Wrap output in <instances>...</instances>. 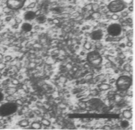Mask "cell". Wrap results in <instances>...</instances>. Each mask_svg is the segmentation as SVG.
Here are the masks:
<instances>
[{"label":"cell","mask_w":135,"mask_h":130,"mask_svg":"<svg viewBox=\"0 0 135 130\" xmlns=\"http://www.w3.org/2000/svg\"><path fill=\"white\" fill-rule=\"evenodd\" d=\"M15 103L18 106H22L24 105V102H23L21 98H17Z\"/></svg>","instance_id":"cell-16"},{"label":"cell","mask_w":135,"mask_h":130,"mask_svg":"<svg viewBox=\"0 0 135 130\" xmlns=\"http://www.w3.org/2000/svg\"><path fill=\"white\" fill-rule=\"evenodd\" d=\"M32 28V25L28 22L24 23H23L21 26V29L22 30L26 33L31 31Z\"/></svg>","instance_id":"cell-9"},{"label":"cell","mask_w":135,"mask_h":130,"mask_svg":"<svg viewBox=\"0 0 135 130\" xmlns=\"http://www.w3.org/2000/svg\"><path fill=\"white\" fill-rule=\"evenodd\" d=\"M17 87L13 85L12 86H8L5 90V92L7 95H14L17 92Z\"/></svg>","instance_id":"cell-7"},{"label":"cell","mask_w":135,"mask_h":130,"mask_svg":"<svg viewBox=\"0 0 135 130\" xmlns=\"http://www.w3.org/2000/svg\"><path fill=\"white\" fill-rule=\"evenodd\" d=\"M111 18L114 20H118L119 19V16L117 14L114 13V14L112 15V16H111Z\"/></svg>","instance_id":"cell-23"},{"label":"cell","mask_w":135,"mask_h":130,"mask_svg":"<svg viewBox=\"0 0 135 130\" xmlns=\"http://www.w3.org/2000/svg\"><path fill=\"white\" fill-rule=\"evenodd\" d=\"M33 112L35 115L39 116L42 114V111L39 109H35L33 111Z\"/></svg>","instance_id":"cell-20"},{"label":"cell","mask_w":135,"mask_h":130,"mask_svg":"<svg viewBox=\"0 0 135 130\" xmlns=\"http://www.w3.org/2000/svg\"><path fill=\"white\" fill-rule=\"evenodd\" d=\"M30 128L33 129H40L43 127L42 125L41 124L40 122L39 121H34L30 123Z\"/></svg>","instance_id":"cell-10"},{"label":"cell","mask_w":135,"mask_h":130,"mask_svg":"<svg viewBox=\"0 0 135 130\" xmlns=\"http://www.w3.org/2000/svg\"><path fill=\"white\" fill-rule=\"evenodd\" d=\"M126 4L123 0H114L109 3L107 8L112 13L121 12L126 7Z\"/></svg>","instance_id":"cell-1"},{"label":"cell","mask_w":135,"mask_h":130,"mask_svg":"<svg viewBox=\"0 0 135 130\" xmlns=\"http://www.w3.org/2000/svg\"><path fill=\"white\" fill-rule=\"evenodd\" d=\"M16 22L18 23H21V22H22V20L21 18H17L16 19Z\"/></svg>","instance_id":"cell-28"},{"label":"cell","mask_w":135,"mask_h":130,"mask_svg":"<svg viewBox=\"0 0 135 130\" xmlns=\"http://www.w3.org/2000/svg\"><path fill=\"white\" fill-rule=\"evenodd\" d=\"M122 28L118 23H112L108 26L107 29L108 34L113 37H117L121 34Z\"/></svg>","instance_id":"cell-3"},{"label":"cell","mask_w":135,"mask_h":130,"mask_svg":"<svg viewBox=\"0 0 135 130\" xmlns=\"http://www.w3.org/2000/svg\"><path fill=\"white\" fill-rule=\"evenodd\" d=\"M36 3L33 2L31 3L28 6H27V8L30 9H34L35 7Z\"/></svg>","instance_id":"cell-22"},{"label":"cell","mask_w":135,"mask_h":130,"mask_svg":"<svg viewBox=\"0 0 135 130\" xmlns=\"http://www.w3.org/2000/svg\"><path fill=\"white\" fill-rule=\"evenodd\" d=\"M4 59V56L2 54L0 53V62L3 61V60Z\"/></svg>","instance_id":"cell-26"},{"label":"cell","mask_w":135,"mask_h":130,"mask_svg":"<svg viewBox=\"0 0 135 130\" xmlns=\"http://www.w3.org/2000/svg\"><path fill=\"white\" fill-rule=\"evenodd\" d=\"M2 74L1 73V71H0V79L2 78Z\"/></svg>","instance_id":"cell-32"},{"label":"cell","mask_w":135,"mask_h":130,"mask_svg":"<svg viewBox=\"0 0 135 130\" xmlns=\"http://www.w3.org/2000/svg\"><path fill=\"white\" fill-rule=\"evenodd\" d=\"M13 59V58L11 55H6L4 57V59L5 60V63L11 62Z\"/></svg>","instance_id":"cell-18"},{"label":"cell","mask_w":135,"mask_h":130,"mask_svg":"<svg viewBox=\"0 0 135 130\" xmlns=\"http://www.w3.org/2000/svg\"><path fill=\"white\" fill-rule=\"evenodd\" d=\"M36 13L33 11H29L25 12L23 15V17L25 20L26 21H31L35 19L36 17Z\"/></svg>","instance_id":"cell-6"},{"label":"cell","mask_w":135,"mask_h":130,"mask_svg":"<svg viewBox=\"0 0 135 130\" xmlns=\"http://www.w3.org/2000/svg\"><path fill=\"white\" fill-rule=\"evenodd\" d=\"M24 2L18 0H7V6L12 10H17L23 7Z\"/></svg>","instance_id":"cell-4"},{"label":"cell","mask_w":135,"mask_h":130,"mask_svg":"<svg viewBox=\"0 0 135 130\" xmlns=\"http://www.w3.org/2000/svg\"><path fill=\"white\" fill-rule=\"evenodd\" d=\"M7 64L5 62H4L3 61L0 62V71L4 70L7 67Z\"/></svg>","instance_id":"cell-17"},{"label":"cell","mask_w":135,"mask_h":130,"mask_svg":"<svg viewBox=\"0 0 135 130\" xmlns=\"http://www.w3.org/2000/svg\"><path fill=\"white\" fill-rule=\"evenodd\" d=\"M3 11H4V12L5 13H9L11 12V11H12V10L10 9L9 8L6 6V7H5L4 9H3Z\"/></svg>","instance_id":"cell-24"},{"label":"cell","mask_w":135,"mask_h":130,"mask_svg":"<svg viewBox=\"0 0 135 130\" xmlns=\"http://www.w3.org/2000/svg\"><path fill=\"white\" fill-rule=\"evenodd\" d=\"M30 122L28 119L24 118L18 121V125L20 128H25L29 127L30 126Z\"/></svg>","instance_id":"cell-8"},{"label":"cell","mask_w":135,"mask_h":130,"mask_svg":"<svg viewBox=\"0 0 135 130\" xmlns=\"http://www.w3.org/2000/svg\"><path fill=\"white\" fill-rule=\"evenodd\" d=\"M84 47L86 50H90L92 47V44L90 42H86L84 45Z\"/></svg>","instance_id":"cell-19"},{"label":"cell","mask_w":135,"mask_h":130,"mask_svg":"<svg viewBox=\"0 0 135 130\" xmlns=\"http://www.w3.org/2000/svg\"><path fill=\"white\" fill-rule=\"evenodd\" d=\"M40 122H41V124L42 125L43 127L45 128H48L50 127L51 125V122L49 119L46 118H42L40 120Z\"/></svg>","instance_id":"cell-14"},{"label":"cell","mask_w":135,"mask_h":130,"mask_svg":"<svg viewBox=\"0 0 135 130\" xmlns=\"http://www.w3.org/2000/svg\"><path fill=\"white\" fill-rule=\"evenodd\" d=\"M104 33L101 29H97L94 31L90 34V37L94 41H99L102 39Z\"/></svg>","instance_id":"cell-5"},{"label":"cell","mask_w":135,"mask_h":130,"mask_svg":"<svg viewBox=\"0 0 135 130\" xmlns=\"http://www.w3.org/2000/svg\"><path fill=\"white\" fill-rule=\"evenodd\" d=\"M11 83L12 85L18 87L20 83V81L18 79L13 78L11 81Z\"/></svg>","instance_id":"cell-15"},{"label":"cell","mask_w":135,"mask_h":130,"mask_svg":"<svg viewBox=\"0 0 135 130\" xmlns=\"http://www.w3.org/2000/svg\"><path fill=\"white\" fill-rule=\"evenodd\" d=\"M17 98L15 95H7L5 96V100L7 102H15Z\"/></svg>","instance_id":"cell-11"},{"label":"cell","mask_w":135,"mask_h":130,"mask_svg":"<svg viewBox=\"0 0 135 130\" xmlns=\"http://www.w3.org/2000/svg\"><path fill=\"white\" fill-rule=\"evenodd\" d=\"M62 8H59V7L55 8V9H53V11L54 13H57V14L60 13L62 12Z\"/></svg>","instance_id":"cell-21"},{"label":"cell","mask_w":135,"mask_h":130,"mask_svg":"<svg viewBox=\"0 0 135 130\" xmlns=\"http://www.w3.org/2000/svg\"><path fill=\"white\" fill-rule=\"evenodd\" d=\"M3 22L2 20L0 19V27L2 25Z\"/></svg>","instance_id":"cell-31"},{"label":"cell","mask_w":135,"mask_h":130,"mask_svg":"<svg viewBox=\"0 0 135 130\" xmlns=\"http://www.w3.org/2000/svg\"><path fill=\"white\" fill-rule=\"evenodd\" d=\"M123 117L127 119H132L133 116V114L132 111L130 110L126 109L125 110L123 111L122 113Z\"/></svg>","instance_id":"cell-12"},{"label":"cell","mask_w":135,"mask_h":130,"mask_svg":"<svg viewBox=\"0 0 135 130\" xmlns=\"http://www.w3.org/2000/svg\"><path fill=\"white\" fill-rule=\"evenodd\" d=\"M36 22L39 24H43L46 22L47 18L43 15H39L36 16L35 18Z\"/></svg>","instance_id":"cell-13"},{"label":"cell","mask_w":135,"mask_h":130,"mask_svg":"<svg viewBox=\"0 0 135 130\" xmlns=\"http://www.w3.org/2000/svg\"><path fill=\"white\" fill-rule=\"evenodd\" d=\"M3 1H5V0H2Z\"/></svg>","instance_id":"cell-33"},{"label":"cell","mask_w":135,"mask_h":130,"mask_svg":"<svg viewBox=\"0 0 135 130\" xmlns=\"http://www.w3.org/2000/svg\"><path fill=\"white\" fill-rule=\"evenodd\" d=\"M128 15V13L126 12H124L121 13V15H122V16H124V17H126V16H127Z\"/></svg>","instance_id":"cell-27"},{"label":"cell","mask_w":135,"mask_h":130,"mask_svg":"<svg viewBox=\"0 0 135 130\" xmlns=\"http://www.w3.org/2000/svg\"><path fill=\"white\" fill-rule=\"evenodd\" d=\"M132 45H133V44H132L131 42H129V43H128V44H127V46H128L129 47H131Z\"/></svg>","instance_id":"cell-30"},{"label":"cell","mask_w":135,"mask_h":130,"mask_svg":"<svg viewBox=\"0 0 135 130\" xmlns=\"http://www.w3.org/2000/svg\"><path fill=\"white\" fill-rule=\"evenodd\" d=\"M5 99L4 96L2 92H0V102H2L3 100Z\"/></svg>","instance_id":"cell-25"},{"label":"cell","mask_w":135,"mask_h":130,"mask_svg":"<svg viewBox=\"0 0 135 130\" xmlns=\"http://www.w3.org/2000/svg\"><path fill=\"white\" fill-rule=\"evenodd\" d=\"M129 11L131 12H133V6H130V7L129 8Z\"/></svg>","instance_id":"cell-29"},{"label":"cell","mask_w":135,"mask_h":130,"mask_svg":"<svg viewBox=\"0 0 135 130\" xmlns=\"http://www.w3.org/2000/svg\"><path fill=\"white\" fill-rule=\"evenodd\" d=\"M18 106L15 102H7L2 105L0 107V115L3 116H7L14 113Z\"/></svg>","instance_id":"cell-2"}]
</instances>
